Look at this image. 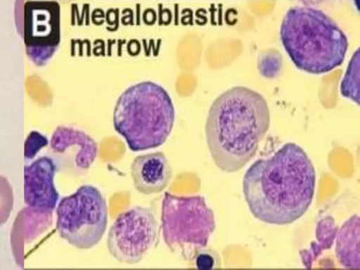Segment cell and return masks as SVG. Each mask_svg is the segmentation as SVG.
<instances>
[{
  "instance_id": "cell-1",
  "label": "cell",
  "mask_w": 360,
  "mask_h": 270,
  "mask_svg": "<svg viewBox=\"0 0 360 270\" xmlns=\"http://www.w3.org/2000/svg\"><path fill=\"white\" fill-rule=\"evenodd\" d=\"M316 172L306 152L287 143L267 158L257 160L243 179L244 198L252 214L273 225L302 217L315 193Z\"/></svg>"
},
{
  "instance_id": "cell-2",
  "label": "cell",
  "mask_w": 360,
  "mask_h": 270,
  "mask_svg": "<svg viewBox=\"0 0 360 270\" xmlns=\"http://www.w3.org/2000/svg\"><path fill=\"white\" fill-rule=\"evenodd\" d=\"M270 126L265 98L245 86H233L212 103L205 137L215 165L226 172L242 169L256 154Z\"/></svg>"
},
{
  "instance_id": "cell-3",
  "label": "cell",
  "mask_w": 360,
  "mask_h": 270,
  "mask_svg": "<svg viewBox=\"0 0 360 270\" xmlns=\"http://www.w3.org/2000/svg\"><path fill=\"white\" fill-rule=\"evenodd\" d=\"M283 46L297 68L309 74L332 71L344 61L348 38L322 10L309 5L290 7L280 27Z\"/></svg>"
},
{
  "instance_id": "cell-4",
  "label": "cell",
  "mask_w": 360,
  "mask_h": 270,
  "mask_svg": "<svg viewBox=\"0 0 360 270\" xmlns=\"http://www.w3.org/2000/svg\"><path fill=\"white\" fill-rule=\"evenodd\" d=\"M174 120L169 94L149 81L128 87L117 99L113 112L115 130L134 152L162 146L172 130Z\"/></svg>"
},
{
  "instance_id": "cell-5",
  "label": "cell",
  "mask_w": 360,
  "mask_h": 270,
  "mask_svg": "<svg viewBox=\"0 0 360 270\" xmlns=\"http://www.w3.org/2000/svg\"><path fill=\"white\" fill-rule=\"evenodd\" d=\"M214 229V214L204 197L164 193L161 231L171 252L191 261L198 250L206 248Z\"/></svg>"
},
{
  "instance_id": "cell-6",
  "label": "cell",
  "mask_w": 360,
  "mask_h": 270,
  "mask_svg": "<svg viewBox=\"0 0 360 270\" xmlns=\"http://www.w3.org/2000/svg\"><path fill=\"white\" fill-rule=\"evenodd\" d=\"M108 207L101 192L84 184L63 198L56 207L60 236L75 248L90 249L102 239L108 225Z\"/></svg>"
},
{
  "instance_id": "cell-7",
  "label": "cell",
  "mask_w": 360,
  "mask_h": 270,
  "mask_svg": "<svg viewBox=\"0 0 360 270\" xmlns=\"http://www.w3.org/2000/svg\"><path fill=\"white\" fill-rule=\"evenodd\" d=\"M158 223L148 207H131L120 213L108 233L107 248L120 262L139 263L157 240Z\"/></svg>"
},
{
  "instance_id": "cell-8",
  "label": "cell",
  "mask_w": 360,
  "mask_h": 270,
  "mask_svg": "<svg viewBox=\"0 0 360 270\" xmlns=\"http://www.w3.org/2000/svg\"><path fill=\"white\" fill-rule=\"evenodd\" d=\"M24 11L23 36L27 55L37 65H44L60 44L59 6L53 1H30Z\"/></svg>"
},
{
  "instance_id": "cell-9",
  "label": "cell",
  "mask_w": 360,
  "mask_h": 270,
  "mask_svg": "<svg viewBox=\"0 0 360 270\" xmlns=\"http://www.w3.org/2000/svg\"><path fill=\"white\" fill-rule=\"evenodd\" d=\"M56 165L49 157H41L24 167V201L32 212L52 214L59 195L53 183Z\"/></svg>"
},
{
  "instance_id": "cell-10",
  "label": "cell",
  "mask_w": 360,
  "mask_h": 270,
  "mask_svg": "<svg viewBox=\"0 0 360 270\" xmlns=\"http://www.w3.org/2000/svg\"><path fill=\"white\" fill-rule=\"evenodd\" d=\"M130 171L135 188L144 195L162 191L172 176L169 161L161 152L136 156L131 165Z\"/></svg>"
},
{
  "instance_id": "cell-11",
  "label": "cell",
  "mask_w": 360,
  "mask_h": 270,
  "mask_svg": "<svg viewBox=\"0 0 360 270\" xmlns=\"http://www.w3.org/2000/svg\"><path fill=\"white\" fill-rule=\"evenodd\" d=\"M51 148L54 153H63L72 149L75 152L76 167L86 171L95 162L98 152V144L86 132L70 127L60 126L53 133Z\"/></svg>"
},
{
  "instance_id": "cell-12",
  "label": "cell",
  "mask_w": 360,
  "mask_h": 270,
  "mask_svg": "<svg viewBox=\"0 0 360 270\" xmlns=\"http://www.w3.org/2000/svg\"><path fill=\"white\" fill-rule=\"evenodd\" d=\"M335 255L345 268L360 269L359 217L349 218L336 232Z\"/></svg>"
},
{
  "instance_id": "cell-13",
  "label": "cell",
  "mask_w": 360,
  "mask_h": 270,
  "mask_svg": "<svg viewBox=\"0 0 360 270\" xmlns=\"http://www.w3.org/2000/svg\"><path fill=\"white\" fill-rule=\"evenodd\" d=\"M359 49L352 56L346 72L342 78L340 91L344 97L352 101L359 103Z\"/></svg>"
},
{
  "instance_id": "cell-14",
  "label": "cell",
  "mask_w": 360,
  "mask_h": 270,
  "mask_svg": "<svg viewBox=\"0 0 360 270\" xmlns=\"http://www.w3.org/2000/svg\"><path fill=\"white\" fill-rule=\"evenodd\" d=\"M13 207L12 188L6 178L0 176V226L5 224Z\"/></svg>"
},
{
  "instance_id": "cell-15",
  "label": "cell",
  "mask_w": 360,
  "mask_h": 270,
  "mask_svg": "<svg viewBox=\"0 0 360 270\" xmlns=\"http://www.w3.org/2000/svg\"><path fill=\"white\" fill-rule=\"evenodd\" d=\"M191 261H193L195 266L200 269H212L219 265L218 255L205 248L198 250Z\"/></svg>"
},
{
  "instance_id": "cell-16",
  "label": "cell",
  "mask_w": 360,
  "mask_h": 270,
  "mask_svg": "<svg viewBox=\"0 0 360 270\" xmlns=\"http://www.w3.org/2000/svg\"><path fill=\"white\" fill-rule=\"evenodd\" d=\"M48 144L47 139L37 131H32L25 143V159H32L38 151Z\"/></svg>"
}]
</instances>
